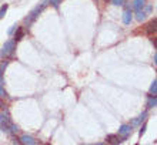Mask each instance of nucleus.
Returning <instances> with one entry per match:
<instances>
[{
    "mask_svg": "<svg viewBox=\"0 0 157 145\" xmlns=\"http://www.w3.org/2000/svg\"><path fill=\"white\" fill-rule=\"evenodd\" d=\"M36 145H37V144H36Z\"/></svg>",
    "mask_w": 157,
    "mask_h": 145,
    "instance_id": "nucleus-28",
    "label": "nucleus"
},
{
    "mask_svg": "<svg viewBox=\"0 0 157 145\" xmlns=\"http://www.w3.org/2000/svg\"><path fill=\"white\" fill-rule=\"evenodd\" d=\"M90 145H107L106 142H99V144H90Z\"/></svg>",
    "mask_w": 157,
    "mask_h": 145,
    "instance_id": "nucleus-24",
    "label": "nucleus"
},
{
    "mask_svg": "<svg viewBox=\"0 0 157 145\" xmlns=\"http://www.w3.org/2000/svg\"><path fill=\"white\" fill-rule=\"evenodd\" d=\"M7 9H9V4H3V6L0 7V19L4 17V14L7 13Z\"/></svg>",
    "mask_w": 157,
    "mask_h": 145,
    "instance_id": "nucleus-16",
    "label": "nucleus"
},
{
    "mask_svg": "<svg viewBox=\"0 0 157 145\" xmlns=\"http://www.w3.org/2000/svg\"><path fill=\"white\" fill-rule=\"evenodd\" d=\"M153 4H147L146 3L143 7L139 10V12H136V20H139V21H143V20H146V17L147 16H150L151 13H153Z\"/></svg>",
    "mask_w": 157,
    "mask_h": 145,
    "instance_id": "nucleus-4",
    "label": "nucleus"
},
{
    "mask_svg": "<svg viewBox=\"0 0 157 145\" xmlns=\"http://www.w3.org/2000/svg\"><path fill=\"white\" fill-rule=\"evenodd\" d=\"M156 24H157V19L153 17V19L149 21V24L146 26V33L149 34V36H154V34H156Z\"/></svg>",
    "mask_w": 157,
    "mask_h": 145,
    "instance_id": "nucleus-8",
    "label": "nucleus"
},
{
    "mask_svg": "<svg viewBox=\"0 0 157 145\" xmlns=\"http://www.w3.org/2000/svg\"><path fill=\"white\" fill-rule=\"evenodd\" d=\"M96 2H97V0H96Z\"/></svg>",
    "mask_w": 157,
    "mask_h": 145,
    "instance_id": "nucleus-27",
    "label": "nucleus"
},
{
    "mask_svg": "<svg viewBox=\"0 0 157 145\" xmlns=\"http://www.w3.org/2000/svg\"><path fill=\"white\" fill-rule=\"evenodd\" d=\"M23 37H25V30L21 29V27H17V29H16V33H14V38H13V40L17 43L19 40H21Z\"/></svg>",
    "mask_w": 157,
    "mask_h": 145,
    "instance_id": "nucleus-12",
    "label": "nucleus"
},
{
    "mask_svg": "<svg viewBox=\"0 0 157 145\" xmlns=\"http://www.w3.org/2000/svg\"><path fill=\"white\" fill-rule=\"evenodd\" d=\"M20 142L23 145H36V144H37V141H36L32 135H27V134L21 135V137H20Z\"/></svg>",
    "mask_w": 157,
    "mask_h": 145,
    "instance_id": "nucleus-9",
    "label": "nucleus"
},
{
    "mask_svg": "<svg viewBox=\"0 0 157 145\" xmlns=\"http://www.w3.org/2000/svg\"><path fill=\"white\" fill-rule=\"evenodd\" d=\"M114 6H123L124 4V0H110Z\"/></svg>",
    "mask_w": 157,
    "mask_h": 145,
    "instance_id": "nucleus-19",
    "label": "nucleus"
},
{
    "mask_svg": "<svg viewBox=\"0 0 157 145\" xmlns=\"http://www.w3.org/2000/svg\"><path fill=\"white\" fill-rule=\"evenodd\" d=\"M4 97H7V92L3 87V83H0V98H4Z\"/></svg>",
    "mask_w": 157,
    "mask_h": 145,
    "instance_id": "nucleus-18",
    "label": "nucleus"
},
{
    "mask_svg": "<svg viewBox=\"0 0 157 145\" xmlns=\"http://www.w3.org/2000/svg\"><path fill=\"white\" fill-rule=\"evenodd\" d=\"M47 2H49V3L52 4V6H53L54 9H57L59 6L62 4V0H47Z\"/></svg>",
    "mask_w": 157,
    "mask_h": 145,
    "instance_id": "nucleus-17",
    "label": "nucleus"
},
{
    "mask_svg": "<svg viewBox=\"0 0 157 145\" xmlns=\"http://www.w3.org/2000/svg\"><path fill=\"white\" fill-rule=\"evenodd\" d=\"M7 67V63H0V83L3 81V73Z\"/></svg>",
    "mask_w": 157,
    "mask_h": 145,
    "instance_id": "nucleus-15",
    "label": "nucleus"
},
{
    "mask_svg": "<svg viewBox=\"0 0 157 145\" xmlns=\"http://www.w3.org/2000/svg\"><path fill=\"white\" fill-rule=\"evenodd\" d=\"M17 27H19V26H17V24L12 26V29L9 30V34H13V33H14V30H16V29H17Z\"/></svg>",
    "mask_w": 157,
    "mask_h": 145,
    "instance_id": "nucleus-21",
    "label": "nucleus"
},
{
    "mask_svg": "<svg viewBox=\"0 0 157 145\" xmlns=\"http://www.w3.org/2000/svg\"><path fill=\"white\" fill-rule=\"evenodd\" d=\"M104 2H106V3H107V2H110V0H104Z\"/></svg>",
    "mask_w": 157,
    "mask_h": 145,
    "instance_id": "nucleus-25",
    "label": "nucleus"
},
{
    "mask_svg": "<svg viewBox=\"0 0 157 145\" xmlns=\"http://www.w3.org/2000/svg\"><path fill=\"white\" fill-rule=\"evenodd\" d=\"M149 94L150 96H156L157 94V80H153V83H151V85H150Z\"/></svg>",
    "mask_w": 157,
    "mask_h": 145,
    "instance_id": "nucleus-14",
    "label": "nucleus"
},
{
    "mask_svg": "<svg viewBox=\"0 0 157 145\" xmlns=\"http://www.w3.org/2000/svg\"><path fill=\"white\" fill-rule=\"evenodd\" d=\"M132 131H133L132 125H130V124H124V125H121V127L119 128V134H117V135H119L121 140H126V138L132 134Z\"/></svg>",
    "mask_w": 157,
    "mask_h": 145,
    "instance_id": "nucleus-5",
    "label": "nucleus"
},
{
    "mask_svg": "<svg viewBox=\"0 0 157 145\" xmlns=\"http://www.w3.org/2000/svg\"><path fill=\"white\" fill-rule=\"evenodd\" d=\"M157 104V97L156 96H150L149 97V101H147V108H154Z\"/></svg>",
    "mask_w": 157,
    "mask_h": 145,
    "instance_id": "nucleus-13",
    "label": "nucleus"
},
{
    "mask_svg": "<svg viewBox=\"0 0 157 145\" xmlns=\"http://www.w3.org/2000/svg\"><path fill=\"white\" fill-rule=\"evenodd\" d=\"M146 118H147V111H143L140 115L137 117L136 120L132 121V125H140L141 122H144V121H146Z\"/></svg>",
    "mask_w": 157,
    "mask_h": 145,
    "instance_id": "nucleus-10",
    "label": "nucleus"
},
{
    "mask_svg": "<svg viewBox=\"0 0 157 145\" xmlns=\"http://www.w3.org/2000/svg\"><path fill=\"white\" fill-rule=\"evenodd\" d=\"M16 51V42L14 40H7L2 47L0 51V57L2 58H7V57H13V54Z\"/></svg>",
    "mask_w": 157,
    "mask_h": 145,
    "instance_id": "nucleus-3",
    "label": "nucleus"
},
{
    "mask_svg": "<svg viewBox=\"0 0 157 145\" xmlns=\"http://www.w3.org/2000/svg\"><path fill=\"white\" fill-rule=\"evenodd\" d=\"M146 4V0H133V6H132V10L134 12H139L143 6Z\"/></svg>",
    "mask_w": 157,
    "mask_h": 145,
    "instance_id": "nucleus-11",
    "label": "nucleus"
},
{
    "mask_svg": "<svg viewBox=\"0 0 157 145\" xmlns=\"http://www.w3.org/2000/svg\"><path fill=\"white\" fill-rule=\"evenodd\" d=\"M146 128H147V125H146V124H143V127H141V129H140V131H139V135H140V137H141V135H144V132H146Z\"/></svg>",
    "mask_w": 157,
    "mask_h": 145,
    "instance_id": "nucleus-20",
    "label": "nucleus"
},
{
    "mask_svg": "<svg viewBox=\"0 0 157 145\" xmlns=\"http://www.w3.org/2000/svg\"><path fill=\"white\" fill-rule=\"evenodd\" d=\"M121 141H123V140H121L117 134H109L107 137H106V144L107 145H119Z\"/></svg>",
    "mask_w": 157,
    "mask_h": 145,
    "instance_id": "nucleus-7",
    "label": "nucleus"
},
{
    "mask_svg": "<svg viewBox=\"0 0 157 145\" xmlns=\"http://www.w3.org/2000/svg\"><path fill=\"white\" fill-rule=\"evenodd\" d=\"M153 63H154V66H157V54L156 53L153 54Z\"/></svg>",
    "mask_w": 157,
    "mask_h": 145,
    "instance_id": "nucleus-23",
    "label": "nucleus"
},
{
    "mask_svg": "<svg viewBox=\"0 0 157 145\" xmlns=\"http://www.w3.org/2000/svg\"><path fill=\"white\" fill-rule=\"evenodd\" d=\"M136 145H139V144H136Z\"/></svg>",
    "mask_w": 157,
    "mask_h": 145,
    "instance_id": "nucleus-26",
    "label": "nucleus"
},
{
    "mask_svg": "<svg viewBox=\"0 0 157 145\" xmlns=\"http://www.w3.org/2000/svg\"><path fill=\"white\" fill-rule=\"evenodd\" d=\"M13 125H14V122L12 121V117L9 114V110L4 108V111L0 112V129L6 134H10Z\"/></svg>",
    "mask_w": 157,
    "mask_h": 145,
    "instance_id": "nucleus-2",
    "label": "nucleus"
},
{
    "mask_svg": "<svg viewBox=\"0 0 157 145\" xmlns=\"http://www.w3.org/2000/svg\"><path fill=\"white\" fill-rule=\"evenodd\" d=\"M132 19H133V10L130 6H126L123 12V23L124 24H130L132 23Z\"/></svg>",
    "mask_w": 157,
    "mask_h": 145,
    "instance_id": "nucleus-6",
    "label": "nucleus"
},
{
    "mask_svg": "<svg viewBox=\"0 0 157 145\" xmlns=\"http://www.w3.org/2000/svg\"><path fill=\"white\" fill-rule=\"evenodd\" d=\"M47 4H49V2H47V0H43L39 6H36V7L27 14V17L25 19V26L26 27H30V26L33 24L34 21H36V19L39 17V14H41V12L47 7Z\"/></svg>",
    "mask_w": 157,
    "mask_h": 145,
    "instance_id": "nucleus-1",
    "label": "nucleus"
},
{
    "mask_svg": "<svg viewBox=\"0 0 157 145\" xmlns=\"http://www.w3.org/2000/svg\"><path fill=\"white\" fill-rule=\"evenodd\" d=\"M13 145H23L20 142V140H17V138H13Z\"/></svg>",
    "mask_w": 157,
    "mask_h": 145,
    "instance_id": "nucleus-22",
    "label": "nucleus"
}]
</instances>
